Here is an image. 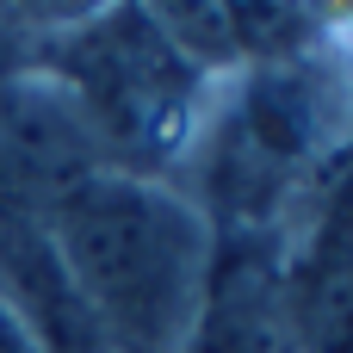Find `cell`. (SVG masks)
I'll use <instances>...</instances> for the list:
<instances>
[{"mask_svg": "<svg viewBox=\"0 0 353 353\" xmlns=\"http://www.w3.org/2000/svg\"><path fill=\"white\" fill-rule=\"evenodd\" d=\"M56 261L112 353H180L192 335L211 230L205 217L130 174H93L56 217Z\"/></svg>", "mask_w": 353, "mask_h": 353, "instance_id": "1", "label": "cell"}, {"mask_svg": "<svg viewBox=\"0 0 353 353\" xmlns=\"http://www.w3.org/2000/svg\"><path fill=\"white\" fill-rule=\"evenodd\" d=\"M68 99L112 149L161 155L192 124V62L180 56L174 31L149 25L143 12H112L68 43Z\"/></svg>", "mask_w": 353, "mask_h": 353, "instance_id": "2", "label": "cell"}, {"mask_svg": "<svg viewBox=\"0 0 353 353\" xmlns=\"http://www.w3.org/2000/svg\"><path fill=\"white\" fill-rule=\"evenodd\" d=\"M105 143L62 81L0 87V223H50L93 174Z\"/></svg>", "mask_w": 353, "mask_h": 353, "instance_id": "3", "label": "cell"}, {"mask_svg": "<svg viewBox=\"0 0 353 353\" xmlns=\"http://www.w3.org/2000/svg\"><path fill=\"white\" fill-rule=\"evenodd\" d=\"M180 353H292L285 261L261 230L211 236V273Z\"/></svg>", "mask_w": 353, "mask_h": 353, "instance_id": "4", "label": "cell"}, {"mask_svg": "<svg viewBox=\"0 0 353 353\" xmlns=\"http://www.w3.org/2000/svg\"><path fill=\"white\" fill-rule=\"evenodd\" d=\"M285 323L304 353H353V174L335 180L304 254L285 267Z\"/></svg>", "mask_w": 353, "mask_h": 353, "instance_id": "5", "label": "cell"}, {"mask_svg": "<svg viewBox=\"0 0 353 353\" xmlns=\"http://www.w3.org/2000/svg\"><path fill=\"white\" fill-rule=\"evenodd\" d=\"M0 353H37L31 329H25V323H19V310L6 304V292H0Z\"/></svg>", "mask_w": 353, "mask_h": 353, "instance_id": "6", "label": "cell"}]
</instances>
